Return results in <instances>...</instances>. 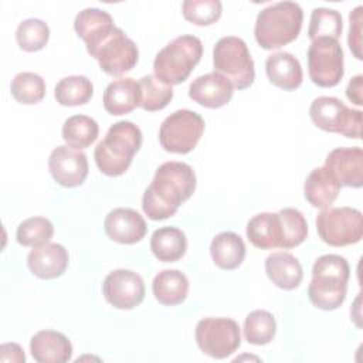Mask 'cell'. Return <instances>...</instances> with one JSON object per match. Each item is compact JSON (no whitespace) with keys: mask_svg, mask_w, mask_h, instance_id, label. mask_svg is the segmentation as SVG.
I'll return each instance as SVG.
<instances>
[{"mask_svg":"<svg viewBox=\"0 0 363 363\" xmlns=\"http://www.w3.org/2000/svg\"><path fill=\"white\" fill-rule=\"evenodd\" d=\"M30 352L38 363H65L71 360L72 345L57 330H40L30 340Z\"/></svg>","mask_w":363,"mask_h":363,"instance_id":"d6986e66","label":"cell"},{"mask_svg":"<svg viewBox=\"0 0 363 363\" xmlns=\"http://www.w3.org/2000/svg\"><path fill=\"white\" fill-rule=\"evenodd\" d=\"M308 72L313 84L332 88L343 78V50L337 40L316 38L308 48Z\"/></svg>","mask_w":363,"mask_h":363,"instance_id":"7c38bea8","label":"cell"},{"mask_svg":"<svg viewBox=\"0 0 363 363\" xmlns=\"http://www.w3.org/2000/svg\"><path fill=\"white\" fill-rule=\"evenodd\" d=\"M362 6H357L350 11L349 20H350V30L347 37V44L350 51L357 60H362Z\"/></svg>","mask_w":363,"mask_h":363,"instance_id":"f35d334b","label":"cell"},{"mask_svg":"<svg viewBox=\"0 0 363 363\" xmlns=\"http://www.w3.org/2000/svg\"><path fill=\"white\" fill-rule=\"evenodd\" d=\"M99 133L98 122L86 115H72L69 116L61 129L62 139L65 143L74 149H85L91 146Z\"/></svg>","mask_w":363,"mask_h":363,"instance_id":"f1b7e54d","label":"cell"},{"mask_svg":"<svg viewBox=\"0 0 363 363\" xmlns=\"http://www.w3.org/2000/svg\"><path fill=\"white\" fill-rule=\"evenodd\" d=\"M104 230L112 241L119 244H136L145 237L147 225L136 210L118 207L105 217Z\"/></svg>","mask_w":363,"mask_h":363,"instance_id":"2e32d148","label":"cell"},{"mask_svg":"<svg viewBox=\"0 0 363 363\" xmlns=\"http://www.w3.org/2000/svg\"><path fill=\"white\" fill-rule=\"evenodd\" d=\"M54 234L52 223L45 217H30L18 224L16 238L23 247H40L47 244Z\"/></svg>","mask_w":363,"mask_h":363,"instance_id":"8d00e7d4","label":"cell"},{"mask_svg":"<svg viewBox=\"0 0 363 363\" xmlns=\"http://www.w3.org/2000/svg\"><path fill=\"white\" fill-rule=\"evenodd\" d=\"M50 38V28L45 21L40 18H26L16 30V40L21 50L35 52L43 50Z\"/></svg>","mask_w":363,"mask_h":363,"instance_id":"d590c367","label":"cell"},{"mask_svg":"<svg viewBox=\"0 0 363 363\" xmlns=\"http://www.w3.org/2000/svg\"><path fill=\"white\" fill-rule=\"evenodd\" d=\"M265 72L269 82L284 91H294L302 84V67L291 52L271 54L265 61Z\"/></svg>","mask_w":363,"mask_h":363,"instance_id":"44dd1931","label":"cell"},{"mask_svg":"<svg viewBox=\"0 0 363 363\" xmlns=\"http://www.w3.org/2000/svg\"><path fill=\"white\" fill-rule=\"evenodd\" d=\"M48 170L62 187L81 186L89 170L86 155L68 145L57 146L48 156Z\"/></svg>","mask_w":363,"mask_h":363,"instance_id":"5bb4252c","label":"cell"},{"mask_svg":"<svg viewBox=\"0 0 363 363\" xmlns=\"http://www.w3.org/2000/svg\"><path fill=\"white\" fill-rule=\"evenodd\" d=\"M182 13L196 26H210L221 17L223 6L218 0H186L182 4Z\"/></svg>","mask_w":363,"mask_h":363,"instance_id":"74e56055","label":"cell"},{"mask_svg":"<svg viewBox=\"0 0 363 363\" xmlns=\"http://www.w3.org/2000/svg\"><path fill=\"white\" fill-rule=\"evenodd\" d=\"M94 95L91 79L84 75H69L60 79L54 89L57 102L62 106H78L86 104Z\"/></svg>","mask_w":363,"mask_h":363,"instance_id":"f546056e","label":"cell"},{"mask_svg":"<svg viewBox=\"0 0 363 363\" xmlns=\"http://www.w3.org/2000/svg\"><path fill=\"white\" fill-rule=\"evenodd\" d=\"M102 102L108 113L126 115L140 106V85L133 78H118L105 88Z\"/></svg>","mask_w":363,"mask_h":363,"instance_id":"ffe728a7","label":"cell"},{"mask_svg":"<svg viewBox=\"0 0 363 363\" xmlns=\"http://www.w3.org/2000/svg\"><path fill=\"white\" fill-rule=\"evenodd\" d=\"M233 89V84L214 71L197 77L189 86V96L204 108L217 109L230 102Z\"/></svg>","mask_w":363,"mask_h":363,"instance_id":"e0dca14e","label":"cell"},{"mask_svg":"<svg viewBox=\"0 0 363 363\" xmlns=\"http://www.w3.org/2000/svg\"><path fill=\"white\" fill-rule=\"evenodd\" d=\"M115 27L112 16L108 11L95 7L84 9L74 20V30L86 44V50L95 47Z\"/></svg>","mask_w":363,"mask_h":363,"instance_id":"603a6c76","label":"cell"},{"mask_svg":"<svg viewBox=\"0 0 363 363\" xmlns=\"http://www.w3.org/2000/svg\"><path fill=\"white\" fill-rule=\"evenodd\" d=\"M313 125L325 132L340 133L346 138L360 139L362 111L350 109L335 96H319L309 106Z\"/></svg>","mask_w":363,"mask_h":363,"instance_id":"ba28073f","label":"cell"},{"mask_svg":"<svg viewBox=\"0 0 363 363\" xmlns=\"http://www.w3.org/2000/svg\"><path fill=\"white\" fill-rule=\"evenodd\" d=\"M203 55V44L194 35H179L155 57V77L167 85L184 82Z\"/></svg>","mask_w":363,"mask_h":363,"instance_id":"5b68a950","label":"cell"},{"mask_svg":"<svg viewBox=\"0 0 363 363\" xmlns=\"http://www.w3.org/2000/svg\"><path fill=\"white\" fill-rule=\"evenodd\" d=\"M0 362H16L24 363V350L17 343H4L0 346Z\"/></svg>","mask_w":363,"mask_h":363,"instance_id":"ab89813d","label":"cell"},{"mask_svg":"<svg viewBox=\"0 0 363 363\" xmlns=\"http://www.w3.org/2000/svg\"><path fill=\"white\" fill-rule=\"evenodd\" d=\"M196 190V173L183 162H164L155 173L142 197L145 214L153 220H166L176 214L179 206Z\"/></svg>","mask_w":363,"mask_h":363,"instance_id":"6da1fadb","label":"cell"},{"mask_svg":"<svg viewBox=\"0 0 363 363\" xmlns=\"http://www.w3.org/2000/svg\"><path fill=\"white\" fill-rule=\"evenodd\" d=\"M339 182L325 167H315L306 177L303 194L308 203L316 208H328L337 199L340 191Z\"/></svg>","mask_w":363,"mask_h":363,"instance_id":"cb8c5ba5","label":"cell"},{"mask_svg":"<svg viewBox=\"0 0 363 363\" xmlns=\"http://www.w3.org/2000/svg\"><path fill=\"white\" fill-rule=\"evenodd\" d=\"M196 342L204 354L225 359L241 345L240 326L230 318H204L196 325Z\"/></svg>","mask_w":363,"mask_h":363,"instance_id":"8fae6325","label":"cell"},{"mask_svg":"<svg viewBox=\"0 0 363 363\" xmlns=\"http://www.w3.org/2000/svg\"><path fill=\"white\" fill-rule=\"evenodd\" d=\"M265 272L275 286L285 291L298 288L303 278L299 259L286 251L269 254L265 259Z\"/></svg>","mask_w":363,"mask_h":363,"instance_id":"7402d4cb","label":"cell"},{"mask_svg":"<svg viewBox=\"0 0 363 363\" xmlns=\"http://www.w3.org/2000/svg\"><path fill=\"white\" fill-rule=\"evenodd\" d=\"M142 146V132L130 121H118L109 126L96 145L94 157L101 173L116 177L123 174Z\"/></svg>","mask_w":363,"mask_h":363,"instance_id":"7a4b0ae2","label":"cell"},{"mask_svg":"<svg viewBox=\"0 0 363 363\" xmlns=\"http://www.w3.org/2000/svg\"><path fill=\"white\" fill-rule=\"evenodd\" d=\"M10 92L17 102L24 105H33L44 98L45 82L38 74L23 71L13 78Z\"/></svg>","mask_w":363,"mask_h":363,"instance_id":"e575fe53","label":"cell"},{"mask_svg":"<svg viewBox=\"0 0 363 363\" xmlns=\"http://www.w3.org/2000/svg\"><path fill=\"white\" fill-rule=\"evenodd\" d=\"M69 262L68 251L57 242H47L33 248L27 255V265L33 275L41 279H54L61 277Z\"/></svg>","mask_w":363,"mask_h":363,"instance_id":"ac0fdd59","label":"cell"},{"mask_svg":"<svg viewBox=\"0 0 363 363\" xmlns=\"http://www.w3.org/2000/svg\"><path fill=\"white\" fill-rule=\"evenodd\" d=\"M343 20L339 11L333 9L316 7L312 10L308 27V37L313 41L316 38L337 40L342 34Z\"/></svg>","mask_w":363,"mask_h":363,"instance_id":"836d02e7","label":"cell"},{"mask_svg":"<svg viewBox=\"0 0 363 363\" xmlns=\"http://www.w3.org/2000/svg\"><path fill=\"white\" fill-rule=\"evenodd\" d=\"M102 292L112 306L128 311L145 299V284L142 277L130 269H115L104 279Z\"/></svg>","mask_w":363,"mask_h":363,"instance_id":"4fadbf2b","label":"cell"},{"mask_svg":"<svg viewBox=\"0 0 363 363\" xmlns=\"http://www.w3.org/2000/svg\"><path fill=\"white\" fill-rule=\"evenodd\" d=\"M245 244L242 238L233 231L217 234L210 244V255L213 262L221 269H235L245 258Z\"/></svg>","mask_w":363,"mask_h":363,"instance_id":"d4e9b609","label":"cell"},{"mask_svg":"<svg viewBox=\"0 0 363 363\" xmlns=\"http://www.w3.org/2000/svg\"><path fill=\"white\" fill-rule=\"evenodd\" d=\"M140 85V108L147 112H155L166 108L173 98V88L162 82L152 74L143 75Z\"/></svg>","mask_w":363,"mask_h":363,"instance_id":"d6a6232c","label":"cell"},{"mask_svg":"<svg viewBox=\"0 0 363 363\" xmlns=\"http://www.w3.org/2000/svg\"><path fill=\"white\" fill-rule=\"evenodd\" d=\"M277 333V322L271 312L264 309L252 311L247 315L244 322V336L251 345H268Z\"/></svg>","mask_w":363,"mask_h":363,"instance_id":"1f68e13d","label":"cell"},{"mask_svg":"<svg viewBox=\"0 0 363 363\" xmlns=\"http://www.w3.org/2000/svg\"><path fill=\"white\" fill-rule=\"evenodd\" d=\"M213 65L214 71L225 77L237 89H245L254 82V61L245 41L240 37L227 35L216 43Z\"/></svg>","mask_w":363,"mask_h":363,"instance_id":"8992f818","label":"cell"},{"mask_svg":"<svg viewBox=\"0 0 363 363\" xmlns=\"http://www.w3.org/2000/svg\"><path fill=\"white\" fill-rule=\"evenodd\" d=\"M152 291L159 303L174 306L187 298L189 279L179 269H163L153 278Z\"/></svg>","mask_w":363,"mask_h":363,"instance_id":"484cf974","label":"cell"},{"mask_svg":"<svg viewBox=\"0 0 363 363\" xmlns=\"http://www.w3.org/2000/svg\"><path fill=\"white\" fill-rule=\"evenodd\" d=\"M86 51L98 61L99 68L112 77H121L129 72L139 58L136 44L119 27H115L95 47Z\"/></svg>","mask_w":363,"mask_h":363,"instance_id":"30bf717a","label":"cell"},{"mask_svg":"<svg viewBox=\"0 0 363 363\" xmlns=\"http://www.w3.org/2000/svg\"><path fill=\"white\" fill-rule=\"evenodd\" d=\"M320 240L330 247L356 244L363 235L362 213L353 207H328L316 217Z\"/></svg>","mask_w":363,"mask_h":363,"instance_id":"52a82bcc","label":"cell"},{"mask_svg":"<svg viewBox=\"0 0 363 363\" xmlns=\"http://www.w3.org/2000/svg\"><path fill=\"white\" fill-rule=\"evenodd\" d=\"M350 267L345 257L325 254L312 267V281L308 285L311 303L322 311L337 309L346 298Z\"/></svg>","mask_w":363,"mask_h":363,"instance_id":"3957f363","label":"cell"},{"mask_svg":"<svg viewBox=\"0 0 363 363\" xmlns=\"http://www.w3.org/2000/svg\"><path fill=\"white\" fill-rule=\"evenodd\" d=\"M340 186L360 189L363 186V150L354 147H336L323 164Z\"/></svg>","mask_w":363,"mask_h":363,"instance_id":"9a60e30c","label":"cell"},{"mask_svg":"<svg viewBox=\"0 0 363 363\" xmlns=\"http://www.w3.org/2000/svg\"><path fill=\"white\" fill-rule=\"evenodd\" d=\"M204 132V119L190 109H177L160 125L159 142L166 152L186 155L199 143Z\"/></svg>","mask_w":363,"mask_h":363,"instance_id":"9c48e42d","label":"cell"},{"mask_svg":"<svg viewBox=\"0 0 363 363\" xmlns=\"http://www.w3.org/2000/svg\"><path fill=\"white\" fill-rule=\"evenodd\" d=\"M302 7L295 1H278L262 9L255 20L254 35L264 50H277L292 43L301 33Z\"/></svg>","mask_w":363,"mask_h":363,"instance_id":"277c9868","label":"cell"},{"mask_svg":"<svg viewBox=\"0 0 363 363\" xmlns=\"http://www.w3.org/2000/svg\"><path fill=\"white\" fill-rule=\"evenodd\" d=\"M281 227V245L279 248L289 250L302 244L308 235V223L303 214L292 207L278 211Z\"/></svg>","mask_w":363,"mask_h":363,"instance_id":"4dcf8cb0","label":"cell"},{"mask_svg":"<svg viewBox=\"0 0 363 363\" xmlns=\"http://www.w3.org/2000/svg\"><path fill=\"white\" fill-rule=\"evenodd\" d=\"M247 238L259 250H274L281 245L278 213H259L247 223Z\"/></svg>","mask_w":363,"mask_h":363,"instance_id":"83f0119b","label":"cell"},{"mask_svg":"<svg viewBox=\"0 0 363 363\" xmlns=\"http://www.w3.org/2000/svg\"><path fill=\"white\" fill-rule=\"evenodd\" d=\"M362 91H363V75H354L346 88V96L349 98V101H352L354 105L360 106L363 105V96H362Z\"/></svg>","mask_w":363,"mask_h":363,"instance_id":"60d3db41","label":"cell"},{"mask_svg":"<svg viewBox=\"0 0 363 363\" xmlns=\"http://www.w3.org/2000/svg\"><path fill=\"white\" fill-rule=\"evenodd\" d=\"M150 250L159 261L176 262L186 254V234L177 227H160L155 230L150 237Z\"/></svg>","mask_w":363,"mask_h":363,"instance_id":"4316f807","label":"cell"}]
</instances>
